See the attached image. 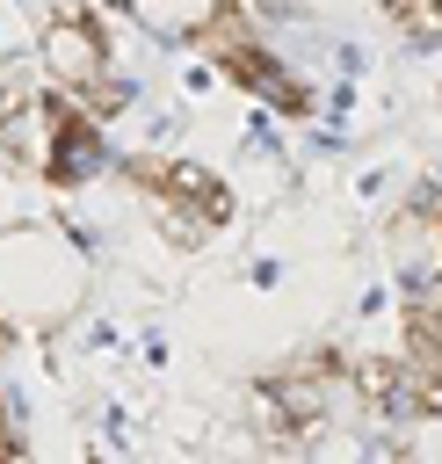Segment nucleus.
<instances>
[{"mask_svg": "<svg viewBox=\"0 0 442 464\" xmlns=\"http://www.w3.org/2000/svg\"><path fill=\"white\" fill-rule=\"evenodd\" d=\"M87 297V254L58 225L0 232V334H58Z\"/></svg>", "mask_w": 442, "mask_h": 464, "instance_id": "obj_1", "label": "nucleus"}, {"mask_svg": "<svg viewBox=\"0 0 442 464\" xmlns=\"http://www.w3.org/2000/svg\"><path fill=\"white\" fill-rule=\"evenodd\" d=\"M210 51H217V72L232 80V87H246L254 102H268V109H283V116H304L312 109V94H304V80L246 29V14H232L225 7V22L210 29Z\"/></svg>", "mask_w": 442, "mask_h": 464, "instance_id": "obj_2", "label": "nucleus"}, {"mask_svg": "<svg viewBox=\"0 0 442 464\" xmlns=\"http://www.w3.org/2000/svg\"><path fill=\"white\" fill-rule=\"evenodd\" d=\"M384 246H391V268H399L406 290L435 283V276H442V210H435V196H413V203L391 218Z\"/></svg>", "mask_w": 442, "mask_h": 464, "instance_id": "obj_3", "label": "nucleus"}, {"mask_svg": "<svg viewBox=\"0 0 442 464\" xmlns=\"http://www.w3.org/2000/svg\"><path fill=\"white\" fill-rule=\"evenodd\" d=\"M225 7H232V0H123V14H130L138 29H152V36H167V44L210 36V29L225 22Z\"/></svg>", "mask_w": 442, "mask_h": 464, "instance_id": "obj_4", "label": "nucleus"}, {"mask_svg": "<svg viewBox=\"0 0 442 464\" xmlns=\"http://www.w3.org/2000/svg\"><path fill=\"white\" fill-rule=\"evenodd\" d=\"M391 7V22L413 36V44H435L442 36V0H384Z\"/></svg>", "mask_w": 442, "mask_h": 464, "instance_id": "obj_5", "label": "nucleus"}]
</instances>
